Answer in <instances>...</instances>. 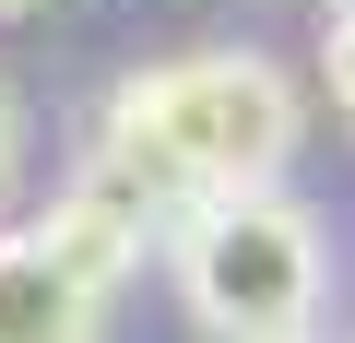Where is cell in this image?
Segmentation results:
<instances>
[{"label":"cell","mask_w":355,"mask_h":343,"mask_svg":"<svg viewBox=\"0 0 355 343\" xmlns=\"http://www.w3.org/2000/svg\"><path fill=\"white\" fill-rule=\"evenodd\" d=\"M178 296L214 343H272V331H320L331 296V249L308 225V202L272 190H214L178 213Z\"/></svg>","instance_id":"2"},{"label":"cell","mask_w":355,"mask_h":343,"mask_svg":"<svg viewBox=\"0 0 355 343\" xmlns=\"http://www.w3.org/2000/svg\"><path fill=\"white\" fill-rule=\"evenodd\" d=\"M320 83H331V118L355 130V0H331V24H320Z\"/></svg>","instance_id":"4"},{"label":"cell","mask_w":355,"mask_h":343,"mask_svg":"<svg viewBox=\"0 0 355 343\" xmlns=\"http://www.w3.org/2000/svg\"><path fill=\"white\" fill-rule=\"evenodd\" d=\"M95 331H107V284L48 225H12L0 237V343H95Z\"/></svg>","instance_id":"3"},{"label":"cell","mask_w":355,"mask_h":343,"mask_svg":"<svg viewBox=\"0 0 355 343\" xmlns=\"http://www.w3.org/2000/svg\"><path fill=\"white\" fill-rule=\"evenodd\" d=\"M0 12H12V0H0Z\"/></svg>","instance_id":"7"},{"label":"cell","mask_w":355,"mask_h":343,"mask_svg":"<svg viewBox=\"0 0 355 343\" xmlns=\"http://www.w3.org/2000/svg\"><path fill=\"white\" fill-rule=\"evenodd\" d=\"M296 130H308L296 83L261 48H178V60H154V71H130L107 95L83 178L166 225V213L214 202V190H272L296 166Z\"/></svg>","instance_id":"1"},{"label":"cell","mask_w":355,"mask_h":343,"mask_svg":"<svg viewBox=\"0 0 355 343\" xmlns=\"http://www.w3.org/2000/svg\"><path fill=\"white\" fill-rule=\"evenodd\" d=\"M12 166H24V118H12V95H0V190H12Z\"/></svg>","instance_id":"5"},{"label":"cell","mask_w":355,"mask_h":343,"mask_svg":"<svg viewBox=\"0 0 355 343\" xmlns=\"http://www.w3.org/2000/svg\"><path fill=\"white\" fill-rule=\"evenodd\" d=\"M272 343H320V331H272Z\"/></svg>","instance_id":"6"}]
</instances>
